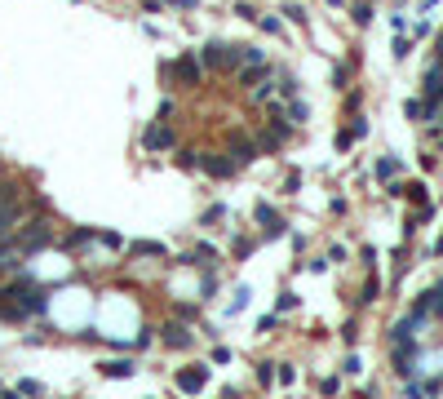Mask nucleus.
<instances>
[{
    "label": "nucleus",
    "instance_id": "obj_22",
    "mask_svg": "<svg viewBox=\"0 0 443 399\" xmlns=\"http://www.w3.org/2000/svg\"><path fill=\"white\" fill-rule=\"evenodd\" d=\"M297 293H279V298H275V311H297Z\"/></svg>",
    "mask_w": 443,
    "mask_h": 399
},
{
    "label": "nucleus",
    "instance_id": "obj_2",
    "mask_svg": "<svg viewBox=\"0 0 443 399\" xmlns=\"http://www.w3.org/2000/svg\"><path fill=\"white\" fill-rule=\"evenodd\" d=\"M168 80H173V84H182V89H200V80H204L200 53H195V49H182L173 62H168Z\"/></svg>",
    "mask_w": 443,
    "mask_h": 399
},
{
    "label": "nucleus",
    "instance_id": "obj_28",
    "mask_svg": "<svg viewBox=\"0 0 443 399\" xmlns=\"http://www.w3.org/2000/svg\"><path fill=\"white\" fill-rule=\"evenodd\" d=\"M408 49H412V40H403V36H399V40H394V58H408Z\"/></svg>",
    "mask_w": 443,
    "mask_h": 399
},
{
    "label": "nucleus",
    "instance_id": "obj_8",
    "mask_svg": "<svg viewBox=\"0 0 443 399\" xmlns=\"http://www.w3.org/2000/svg\"><path fill=\"white\" fill-rule=\"evenodd\" d=\"M204 386H209V364H191L177 373V391L182 395H200Z\"/></svg>",
    "mask_w": 443,
    "mask_h": 399
},
{
    "label": "nucleus",
    "instance_id": "obj_16",
    "mask_svg": "<svg viewBox=\"0 0 443 399\" xmlns=\"http://www.w3.org/2000/svg\"><path fill=\"white\" fill-rule=\"evenodd\" d=\"M257 27H262L266 36H284V18H275V14H262V18H257Z\"/></svg>",
    "mask_w": 443,
    "mask_h": 399
},
{
    "label": "nucleus",
    "instance_id": "obj_27",
    "mask_svg": "<svg viewBox=\"0 0 443 399\" xmlns=\"http://www.w3.org/2000/svg\"><path fill=\"white\" fill-rule=\"evenodd\" d=\"M235 14H240V18H249V23H253V18H257V9H253L249 0H240V5H235Z\"/></svg>",
    "mask_w": 443,
    "mask_h": 399
},
{
    "label": "nucleus",
    "instance_id": "obj_25",
    "mask_svg": "<svg viewBox=\"0 0 443 399\" xmlns=\"http://www.w3.org/2000/svg\"><path fill=\"white\" fill-rule=\"evenodd\" d=\"M257 382H262V386L275 382V364H257Z\"/></svg>",
    "mask_w": 443,
    "mask_h": 399
},
{
    "label": "nucleus",
    "instance_id": "obj_19",
    "mask_svg": "<svg viewBox=\"0 0 443 399\" xmlns=\"http://www.w3.org/2000/svg\"><path fill=\"white\" fill-rule=\"evenodd\" d=\"M403 116H408V120H426V102H421V98H408Z\"/></svg>",
    "mask_w": 443,
    "mask_h": 399
},
{
    "label": "nucleus",
    "instance_id": "obj_23",
    "mask_svg": "<svg viewBox=\"0 0 443 399\" xmlns=\"http://www.w3.org/2000/svg\"><path fill=\"white\" fill-rule=\"evenodd\" d=\"M426 302H430V315H443V284L435 293H426Z\"/></svg>",
    "mask_w": 443,
    "mask_h": 399
},
{
    "label": "nucleus",
    "instance_id": "obj_6",
    "mask_svg": "<svg viewBox=\"0 0 443 399\" xmlns=\"http://www.w3.org/2000/svg\"><path fill=\"white\" fill-rule=\"evenodd\" d=\"M200 169H204L209 178H218V182H222V178H235V173H240V165H235L226 151H200Z\"/></svg>",
    "mask_w": 443,
    "mask_h": 399
},
{
    "label": "nucleus",
    "instance_id": "obj_4",
    "mask_svg": "<svg viewBox=\"0 0 443 399\" xmlns=\"http://www.w3.org/2000/svg\"><path fill=\"white\" fill-rule=\"evenodd\" d=\"M226 156H231L235 160V165H253V160H257L262 156V151H257V142H253L249 138V133H240V129H231V133H226Z\"/></svg>",
    "mask_w": 443,
    "mask_h": 399
},
{
    "label": "nucleus",
    "instance_id": "obj_18",
    "mask_svg": "<svg viewBox=\"0 0 443 399\" xmlns=\"http://www.w3.org/2000/svg\"><path fill=\"white\" fill-rule=\"evenodd\" d=\"M134 253H138V258H164V244H151V240H142V244H134Z\"/></svg>",
    "mask_w": 443,
    "mask_h": 399
},
{
    "label": "nucleus",
    "instance_id": "obj_3",
    "mask_svg": "<svg viewBox=\"0 0 443 399\" xmlns=\"http://www.w3.org/2000/svg\"><path fill=\"white\" fill-rule=\"evenodd\" d=\"M195 53H200L204 71H235V58H231V45L226 40H204Z\"/></svg>",
    "mask_w": 443,
    "mask_h": 399
},
{
    "label": "nucleus",
    "instance_id": "obj_17",
    "mask_svg": "<svg viewBox=\"0 0 443 399\" xmlns=\"http://www.w3.org/2000/svg\"><path fill=\"white\" fill-rule=\"evenodd\" d=\"M18 395H23V399H40V395H45V386H40V382H31V377H23V382H18Z\"/></svg>",
    "mask_w": 443,
    "mask_h": 399
},
{
    "label": "nucleus",
    "instance_id": "obj_7",
    "mask_svg": "<svg viewBox=\"0 0 443 399\" xmlns=\"http://www.w3.org/2000/svg\"><path fill=\"white\" fill-rule=\"evenodd\" d=\"M14 302H18V311H23V315H45V311H49V289L31 284V289L14 293Z\"/></svg>",
    "mask_w": 443,
    "mask_h": 399
},
{
    "label": "nucleus",
    "instance_id": "obj_9",
    "mask_svg": "<svg viewBox=\"0 0 443 399\" xmlns=\"http://www.w3.org/2000/svg\"><path fill=\"white\" fill-rule=\"evenodd\" d=\"M253 217L266 226V240H279V235H284V217H279L275 208L266 204V200H257V204H253Z\"/></svg>",
    "mask_w": 443,
    "mask_h": 399
},
{
    "label": "nucleus",
    "instance_id": "obj_15",
    "mask_svg": "<svg viewBox=\"0 0 443 399\" xmlns=\"http://www.w3.org/2000/svg\"><path fill=\"white\" fill-rule=\"evenodd\" d=\"M98 240V231H89V226H80V231H71L67 240H62V249H84V244Z\"/></svg>",
    "mask_w": 443,
    "mask_h": 399
},
{
    "label": "nucleus",
    "instance_id": "obj_20",
    "mask_svg": "<svg viewBox=\"0 0 443 399\" xmlns=\"http://www.w3.org/2000/svg\"><path fill=\"white\" fill-rule=\"evenodd\" d=\"M226 217V204H213V208H204V226H218Z\"/></svg>",
    "mask_w": 443,
    "mask_h": 399
},
{
    "label": "nucleus",
    "instance_id": "obj_10",
    "mask_svg": "<svg viewBox=\"0 0 443 399\" xmlns=\"http://www.w3.org/2000/svg\"><path fill=\"white\" fill-rule=\"evenodd\" d=\"M160 332H164V346H182V350H186V346H191V341H195V332L186 328L182 319H173V324H164Z\"/></svg>",
    "mask_w": 443,
    "mask_h": 399
},
{
    "label": "nucleus",
    "instance_id": "obj_29",
    "mask_svg": "<svg viewBox=\"0 0 443 399\" xmlns=\"http://www.w3.org/2000/svg\"><path fill=\"white\" fill-rule=\"evenodd\" d=\"M173 111H177V102H173V98H164V102H160V120H168Z\"/></svg>",
    "mask_w": 443,
    "mask_h": 399
},
{
    "label": "nucleus",
    "instance_id": "obj_5",
    "mask_svg": "<svg viewBox=\"0 0 443 399\" xmlns=\"http://www.w3.org/2000/svg\"><path fill=\"white\" fill-rule=\"evenodd\" d=\"M177 147V133L164 125V120H155V125L142 129V151L147 156H155V151H173Z\"/></svg>",
    "mask_w": 443,
    "mask_h": 399
},
{
    "label": "nucleus",
    "instance_id": "obj_14",
    "mask_svg": "<svg viewBox=\"0 0 443 399\" xmlns=\"http://www.w3.org/2000/svg\"><path fill=\"white\" fill-rule=\"evenodd\" d=\"M279 107H284V120H288V125H301V120L310 116V107L301 98H288V102H279Z\"/></svg>",
    "mask_w": 443,
    "mask_h": 399
},
{
    "label": "nucleus",
    "instance_id": "obj_13",
    "mask_svg": "<svg viewBox=\"0 0 443 399\" xmlns=\"http://www.w3.org/2000/svg\"><path fill=\"white\" fill-rule=\"evenodd\" d=\"M138 368L129 364V359H107V364H102V377H116V382H125V377H134Z\"/></svg>",
    "mask_w": 443,
    "mask_h": 399
},
{
    "label": "nucleus",
    "instance_id": "obj_33",
    "mask_svg": "<svg viewBox=\"0 0 443 399\" xmlns=\"http://www.w3.org/2000/svg\"><path fill=\"white\" fill-rule=\"evenodd\" d=\"M5 275H9V271H5V266H0V280H5Z\"/></svg>",
    "mask_w": 443,
    "mask_h": 399
},
{
    "label": "nucleus",
    "instance_id": "obj_11",
    "mask_svg": "<svg viewBox=\"0 0 443 399\" xmlns=\"http://www.w3.org/2000/svg\"><path fill=\"white\" fill-rule=\"evenodd\" d=\"M270 75H275V66H270V62H262V66H240V84H244V89H253V84L270 80Z\"/></svg>",
    "mask_w": 443,
    "mask_h": 399
},
{
    "label": "nucleus",
    "instance_id": "obj_1",
    "mask_svg": "<svg viewBox=\"0 0 443 399\" xmlns=\"http://www.w3.org/2000/svg\"><path fill=\"white\" fill-rule=\"evenodd\" d=\"M14 244H18L23 258H31V253H40V249H49V244H53V226L45 222V217H31V222H23L14 231Z\"/></svg>",
    "mask_w": 443,
    "mask_h": 399
},
{
    "label": "nucleus",
    "instance_id": "obj_24",
    "mask_svg": "<svg viewBox=\"0 0 443 399\" xmlns=\"http://www.w3.org/2000/svg\"><path fill=\"white\" fill-rule=\"evenodd\" d=\"M399 173V160H377V178H394Z\"/></svg>",
    "mask_w": 443,
    "mask_h": 399
},
{
    "label": "nucleus",
    "instance_id": "obj_31",
    "mask_svg": "<svg viewBox=\"0 0 443 399\" xmlns=\"http://www.w3.org/2000/svg\"><path fill=\"white\" fill-rule=\"evenodd\" d=\"M435 253H439V258H443V235H439V244H435Z\"/></svg>",
    "mask_w": 443,
    "mask_h": 399
},
{
    "label": "nucleus",
    "instance_id": "obj_12",
    "mask_svg": "<svg viewBox=\"0 0 443 399\" xmlns=\"http://www.w3.org/2000/svg\"><path fill=\"white\" fill-rule=\"evenodd\" d=\"M173 169H182V173L200 169V151H191V147H173Z\"/></svg>",
    "mask_w": 443,
    "mask_h": 399
},
{
    "label": "nucleus",
    "instance_id": "obj_21",
    "mask_svg": "<svg viewBox=\"0 0 443 399\" xmlns=\"http://www.w3.org/2000/svg\"><path fill=\"white\" fill-rule=\"evenodd\" d=\"M275 382L293 386V382H297V368H288V364H275Z\"/></svg>",
    "mask_w": 443,
    "mask_h": 399
},
{
    "label": "nucleus",
    "instance_id": "obj_32",
    "mask_svg": "<svg viewBox=\"0 0 443 399\" xmlns=\"http://www.w3.org/2000/svg\"><path fill=\"white\" fill-rule=\"evenodd\" d=\"M435 62H443V40H439V58H435Z\"/></svg>",
    "mask_w": 443,
    "mask_h": 399
},
{
    "label": "nucleus",
    "instance_id": "obj_30",
    "mask_svg": "<svg viewBox=\"0 0 443 399\" xmlns=\"http://www.w3.org/2000/svg\"><path fill=\"white\" fill-rule=\"evenodd\" d=\"M284 14H288V18H293V23H306V9H301V5H288V9H284Z\"/></svg>",
    "mask_w": 443,
    "mask_h": 399
},
{
    "label": "nucleus",
    "instance_id": "obj_26",
    "mask_svg": "<svg viewBox=\"0 0 443 399\" xmlns=\"http://www.w3.org/2000/svg\"><path fill=\"white\" fill-rule=\"evenodd\" d=\"M98 244H107V249H120V244H125V240H120L116 231H98Z\"/></svg>",
    "mask_w": 443,
    "mask_h": 399
}]
</instances>
